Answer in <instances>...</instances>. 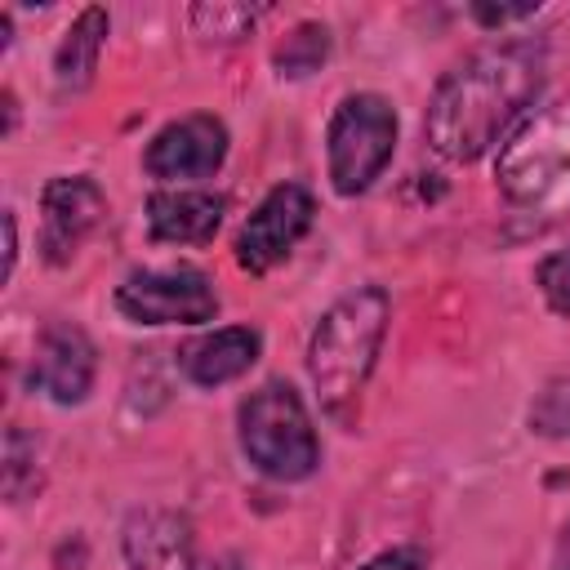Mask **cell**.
I'll use <instances>...</instances> for the list:
<instances>
[{
	"mask_svg": "<svg viewBox=\"0 0 570 570\" xmlns=\"http://www.w3.org/2000/svg\"><path fill=\"white\" fill-rule=\"evenodd\" d=\"M543 71L548 58L543 45L534 40H499L468 53L436 80L428 98V116H423L428 147L454 165L485 156L539 98Z\"/></svg>",
	"mask_w": 570,
	"mask_h": 570,
	"instance_id": "cell-1",
	"label": "cell"
},
{
	"mask_svg": "<svg viewBox=\"0 0 570 570\" xmlns=\"http://www.w3.org/2000/svg\"><path fill=\"white\" fill-rule=\"evenodd\" d=\"M387 316H392L387 289L356 285L325 307V316L316 321V330L307 338L312 387H316L321 405L343 423L352 419V410L379 365V352L387 338Z\"/></svg>",
	"mask_w": 570,
	"mask_h": 570,
	"instance_id": "cell-2",
	"label": "cell"
},
{
	"mask_svg": "<svg viewBox=\"0 0 570 570\" xmlns=\"http://www.w3.org/2000/svg\"><path fill=\"white\" fill-rule=\"evenodd\" d=\"M494 187L530 227H552L570 214V94L539 107L499 147Z\"/></svg>",
	"mask_w": 570,
	"mask_h": 570,
	"instance_id": "cell-3",
	"label": "cell"
},
{
	"mask_svg": "<svg viewBox=\"0 0 570 570\" xmlns=\"http://www.w3.org/2000/svg\"><path fill=\"white\" fill-rule=\"evenodd\" d=\"M236 436L245 459L272 481H303L321 463V441L303 396L285 379H267L236 410Z\"/></svg>",
	"mask_w": 570,
	"mask_h": 570,
	"instance_id": "cell-4",
	"label": "cell"
},
{
	"mask_svg": "<svg viewBox=\"0 0 570 570\" xmlns=\"http://www.w3.org/2000/svg\"><path fill=\"white\" fill-rule=\"evenodd\" d=\"M396 147V111L383 94H347L325 129V156H330V183L338 196H361L374 187V178L387 169Z\"/></svg>",
	"mask_w": 570,
	"mask_h": 570,
	"instance_id": "cell-5",
	"label": "cell"
},
{
	"mask_svg": "<svg viewBox=\"0 0 570 570\" xmlns=\"http://www.w3.org/2000/svg\"><path fill=\"white\" fill-rule=\"evenodd\" d=\"M116 312L134 325H205L218 316V289L200 267H142L116 285Z\"/></svg>",
	"mask_w": 570,
	"mask_h": 570,
	"instance_id": "cell-6",
	"label": "cell"
},
{
	"mask_svg": "<svg viewBox=\"0 0 570 570\" xmlns=\"http://www.w3.org/2000/svg\"><path fill=\"white\" fill-rule=\"evenodd\" d=\"M312 218H316V200L307 187L298 183H276L258 205L254 214L240 223L236 232V263L240 272L249 276H267L276 263H285L294 254V245L312 232Z\"/></svg>",
	"mask_w": 570,
	"mask_h": 570,
	"instance_id": "cell-7",
	"label": "cell"
},
{
	"mask_svg": "<svg viewBox=\"0 0 570 570\" xmlns=\"http://www.w3.org/2000/svg\"><path fill=\"white\" fill-rule=\"evenodd\" d=\"M107 218V191L89 174H58L40 191V254L45 263L62 267L76 258V249L102 227Z\"/></svg>",
	"mask_w": 570,
	"mask_h": 570,
	"instance_id": "cell-8",
	"label": "cell"
},
{
	"mask_svg": "<svg viewBox=\"0 0 570 570\" xmlns=\"http://www.w3.org/2000/svg\"><path fill=\"white\" fill-rule=\"evenodd\" d=\"M223 160H227V125L218 116H205V111L169 120L165 129L151 134V142L142 151V169L151 178H165V183L209 178Z\"/></svg>",
	"mask_w": 570,
	"mask_h": 570,
	"instance_id": "cell-9",
	"label": "cell"
},
{
	"mask_svg": "<svg viewBox=\"0 0 570 570\" xmlns=\"http://www.w3.org/2000/svg\"><path fill=\"white\" fill-rule=\"evenodd\" d=\"M94 374H98V352L89 334L71 321H49L36 338L31 387L45 392L53 405H80L94 392Z\"/></svg>",
	"mask_w": 570,
	"mask_h": 570,
	"instance_id": "cell-10",
	"label": "cell"
},
{
	"mask_svg": "<svg viewBox=\"0 0 570 570\" xmlns=\"http://www.w3.org/2000/svg\"><path fill=\"white\" fill-rule=\"evenodd\" d=\"M125 570H205L196 561V534L183 512L169 508H138L120 534Z\"/></svg>",
	"mask_w": 570,
	"mask_h": 570,
	"instance_id": "cell-11",
	"label": "cell"
},
{
	"mask_svg": "<svg viewBox=\"0 0 570 570\" xmlns=\"http://www.w3.org/2000/svg\"><path fill=\"white\" fill-rule=\"evenodd\" d=\"M258 356H263V334L254 325H223V330L187 338L178 347V374L196 387H223V383L249 374V365Z\"/></svg>",
	"mask_w": 570,
	"mask_h": 570,
	"instance_id": "cell-12",
	"label": "cell"
},
{
	"mask_svg": "<svg viewBox=\"0 0 570 570\" xmlns=\"http://www.w3.org/2000/svg\"><path fill=\"white\" fill-rule=\"evenodd\" d=\"M227 200L200 187H169L147 196V232L165 245H205L223 227Z\"/></svg>",
	"mask_w": 570,
	"mask_h": 570,
	"instance_id": "cell-13",
	"label": "cell"
},
{
	"mask_svg": "<svg viewBox=\"0 0 570 570\" xmlns=\"http://www.w3.org/2000/svg\"><path fill=\"white\" fill-rule=\"evenodd\" d=\"M107 9L89 4L76 13V22L62 31L58 49H53V85L58 94H85L94 85V71H98V53L107 45Z\"/></svg>",
	"mask_w": 570,
	"mask_h": 570,
	"instance_id": "cell-14",
	"label": "cell"
},
{
	"mask_svg": "<svg viewBox=\"0 0 570 570\" xmlns=\"http://www.w3.org/2000/svg\"><path fill=\"white\" fill-rule=\"evenodd\" d=\"M330 58V31L321 22H298L276 49H272V62L281 76L298 80V76H312L321 71V62Z\"/></svg>",
	"mask_w": 570,
	"mask_h": 570,
	"instance_id": "cell-15",
	"label": "cell"
},
{
	"mask_svg": "<svg viewBox=\"0 0 570 570\" xmlns=\"http://www.w3.org/2000/svg\"><path fill=\"white\" fill-rule=\"evenodd\" d=\"M0 485H4V499L9 503H22L40 490V459H36V441L9 423L4 428V468H0Z\"/></svg>",
	"mask_w": 570,
	"mask_h": 570,
	"instance_id": "cell-16",
	"label": "cell"
},
{
	"mask_svg": "<svg viewBox=\"0 0 570 570\" xmlns=\"http://www.w3.org/2000/svg\"><path fill=\"white\" fill-rule=\"evenodd\" d=\"M267 13V4H227V0H214V4H196L187 18H191V31L200 40H218V45H232L240 36H249V27Z\"/></svg>",
	"mask_w": 570,
	"mask_h": 570,
	"instance_id": "cell-17",
	"label": "cell"
},
{
	"mask_svg": "<svg viewBox=\"0 0 570 570\" xmlns=\"http://www.w3.org/2000/svg\"><path fill=\"white\" fill-rule=\"evenodd\" d=\"M530 428L539 436H552V441L570 436V374H557V379H548L534 392V401H530Z\"/></svg>",
	"mask_w": 570,
	"mask_h": 570,
	"instance_id": "cell-18",
	"label": "cell"
},
{
	"mask_svg": "<svg viewBox=\"0 0 570 570\" xmlns=\"http://www.w3.org/2000/svg\"><path fill=\"white\" fill-rule=\"evenodd\" d=\"M534 285H539L543 303H548L561 321H570V249L548 254V258L539 263V272H534Z\"/></svg>",
	"mask_w": 570,
	"mask_h": 570,
	"instance_id": "cell-19",
	"label": "cell"
},
{
	"mask_svg": "<svg viewBox=\"0 0 570 570\" xmlns=\"http://www.w3.org/2000/svg\"><path fill=\"white\" fill-rule=\"evenodd\" d=\"M361 570H428V552L414 548V543H401V548H383L379 557H370Z\"/></svg>",
	"mask_w": 570,
	"mask_h": 570,
	"instance_id": "cell-20",
	"label": "cell"
},
{
	"mask_svg": "<svg viewBox=\"0 0 570 570\" xmlns=\"http://www.w3.org/2000/svg\"><path fill=\"white\" fill-rule=\"evenodd\" d=\"M534 13H539V4H472V18L481 27H508V22H525Z\"/></svg>",
	"mask_w": 570,
	"mask_h": 570,
	"instance_id": "cell-21",
	"label": "cell"
},
{
	"mask_svg": "<svg viewBox=\"0 0 570 570\" xmlns=\"http://www.w3.org/2000/svg\"><path fill=\"white\" fill-rule=\"evenodd\" d=\"M13 263H18V223L13 209H4V276H13Z\"/></svg>",
	"mask_w": 570,
	"mask_h": 570,
	"instance_id": "cell-22",
	"label": "cell"
},
{
	"mask_svg": "<svg viewBox=\"0 0 570 570\" xmlns=\"http://www.w3.org/2000/svg\"><path fill=\"white\" fill-rule=\"evenodd\" d=\"M552 570H570V521H566V530H561V539H557V552H552Z\"/></svg>",
	"mask_w": 570,
	"mask_h": 570,
	"instance_id": "cell-23",
	"label": "cell"
},
{
	"mask_svg": "<svg viewBox=\"0 0 570 570\" xmlns=\"http://www.w3.org/2000/svg\"><path fill=\"white\" fill-rule=\"evenodd\" d=\"M205 570H249V566H245L240 557H218V561H209Z\"/></svg>",
	"mask_w": 570,
	"mask_h": 570,
	"instance_id": "cell-24",
	"label": "cell"
}]
</instances>
